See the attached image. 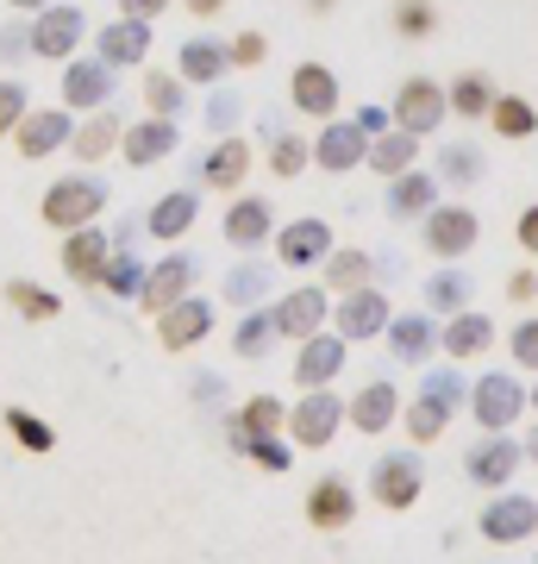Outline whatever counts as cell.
I'll return each instance as SVG.
<instances>
[{
	"label": "cell",
	"instance_id": "obj_58",
	"mask_svg": "<svg viewBox=\"0 0 538 564\" xmlns=\"http://www.w3.org/2000/svg\"><path fill=\"white\" fill-rule=\"evenodd\" d=\"M507 295H514V302H532V295H538V276H532V270H519V276L507 282Z\"/></svg>",
	"mask_w": 538,
	"mask_h": 564
},
{
	"label": "cell",
	"instance_id": "obj_26",
	"mask_svg": "<svg viewBox=\"0 0 538 564\" xmlns=\"http://www.w3.org/2000/svg\"><path fill=\"white\" fill-rule=\"evenodd\" d=\"M307 521L326 527V533L358 521V496H351V484H344V477H319V484L307 489Z\"/></svg>",
	"mask_w": 538,
	"mask_h": 564
},
{
	"label": "cell",
	"instance_id": "obj_23",
	"mask_svg": "<svg viewBox=\"0 0 538 564\" xmlns=\"http://www.w3.org/2000/svg\"><path fill=\"white\" fill-rule=\"evenodd\" d=\"M363 151H370V139L358 132V120H326V132L314 139V158L319 170H363Z\"/></svg>",
	"mask_w": 538,
	"mask_h": 564
},
{
	"label": "cell",
	"instance_id": "obj_46",
	"mask_svg": "<svg viewBox=\"0 0 538 564\" xmlns=\"http://www.w3.org/2000/svg\"><path fill=\"white\" fill-rule=\"evenodd\" d=\"M7 302L20 307L25 321H57L63 302L51 295V289H39V282H7Z\"/></svg>",
	"mask_w": 538,
	"mask_h": 564
},
{
	"label": "cell",
	"instance_id": "obj_17",
	"mask_svg": "<svg viewBox=\"0 0 538 564\" xmlns=\"http://www.w3.org/2000/svg\"><path fill=\"white\" fill-rule=\"evenodd\" d=\"M339 370H344V339L339 333H314V339H300V358H295V383L300 389H332Z\"/></svg>",
	"mask_w": 538,
	"mask_h": 564
},
{
	"label": "cell",
	"instance_id": "obj_51",
	"mask_svg": "<svg viewBox=\"0 0 538 564\" xmlns=\"http://www.w3.org/2000/svg\"><path fill=\"white\" fill-rule=\"evenodd\" d=\"M25 82H0V139H13V126L25 120Z\"/></svg>",
	"mask_w": 538,
	"mask_h": 564
},
{
	"label": "cell",
	"instance_id": "obj_6",
	"mask_svg": "<svg viewBox=\"0 0 538 564\" xmlns=\"http://www.w3.org/2000/svg\"><path fill=\"white\" fill-rule=\"evenodd\" d=\"M419 239H426L432 258H463V251L482 239V220L470 207H432V214L419 220Z\"/></svg>",
	"mask_w": 538,
	"mask_h": 564
},
{
	"label": "cell",
	"instance_id": "obj_15",
	"mask_svg": "<svg viewBox=\"0 0 538 564\" xmlns=\"http://www.w3.org/2000/svg\"><path fill=\"white\" fill-rule=\"evenodd\" d=\"M207 333H213V307L195 302V295H182L176 307H163V314H157V339H163V351H188V345H200Z\"/></svg>",
	"mask_w": 538,
	"mask_h": 564
},
{
	"label": "cell",
	"instance_id": "obj_39",
	"mask_svg": "<svg viewBox=\"0 0 538 564\" xmlns=\"http://www.w3.org/2000/svg\"><path fill=\"white\" fill-rule=\"evenodd\" d=\"M470 270H432L426 276V314H458L463 302H470Z\"/></svg>",
	"mask_w": 538,
	"mask_h": 564
},
{
	"label": "cell",
	"instance_id": "obj_29",
	"mask_svg": "<svg viewBox=\"0 0 538 564\" xmlns=\"http://www.w3.org/2000/svg\"><path fill=\"white\" fill-rule=\"evenodd\" d=\"M344 421L358 426V433H382V426H395V421H400V395H395V383H370V389H358V402L344 408Z\"/></svg>",
	"mask_w": 538,
	"mask_h": 564
},
{
	"label": "cell",
	"instance_id": "obj_9",
	"mask_svg": "<svg viewBox=\"0 0 538 564\" xmlns=\"http://www.w3.org/2000/svg\"><path fill=\"white\" fill-rule=\"evenodd\" d=\"M326 314H332V302H326V289H288L276 307H270V321H276V339H314V333H326Z\"/></svg>",
	"mask_w": 538,
	"mask_h": 564
},
{
	"label": "cell",
	"instance_id": "obj_2",
	"mask_svg": "<svg viewBox=\"0 0 538 564\" xmlns=\"http://www.w3.org/2000/svg\"><path fill=\"white\" fill-rule=\"evenodd\" d=\"M344 426V402L332 389H307L295 408H288V440L319 452V445H332V433Z\"/></svg>",
	"mask_w": 538,
	"mask_h": 564
},
{
	"label": "cell",
	"instance_id": "obj_16",
	"mask_svg": "<svg viewBox=\"0 0 538 564\" xmlns=\"http://www.w3.org/2000/svg\"><path fill=\"white\" fill-rule=\"evenodd\" d=\"M288 101L307 113V120H332L339 113V76L326 63H300L295 82H288Z\"/></svg>",
	"mask_w": 538,
	"mask_h": 564
},
{
	"label": "cell",
	"instance_id": "obj_27",
	"mask_svg": "<svg viewBox=\"0 0 538 564\" xmlns=\"http://www.w3.org/2000/svg\"><path fill=\"white\" fill-rule=\"evenodd\" d=\"M519 458H526V445H514V440H501V433H488V440H482L476 452L463 458V470H470L476 484L495 489V484H507V477L519 470Z\"/></svg>",
	"mask_w": 538,
	"mask_h": 564
},
{
	"label": "cell",
	"instance_id": "obj_13",
	"mask_svg": "<svg viewBox=\"0 0 538 564\" xmlns=\"http://www.w3.org/2000/svg\"><path fill=\"white\" fill-rule=\"evenodd\" d=\"M176 144H182L176 120H157V113H151V120H132V126L120 132V151H125V163H132V170H151V163H163Z\"/></svg>",
	"mask_w": 538,
	"mask_h": 564
},
{
	"label": "cell",
	"instance_id": "obj_18",
	"mask_svg": "<svg viewBox=\"0 0 538 564\" xmlns=\"http://www.w3.org/2000/svg\"><path fill=\"white\" fill-rule=\"evenodd\" d=\"M326 251H332V226L326 220H288L276 232V258L288 263V270H314Z\"/></svg>",
	"mask_w": 538,
	"mask_h": 564
},
{
	"label": "cell",
	"instance_id": "obj_10",
	"mask_svg": "<svg viewBox=\"0 0 538 564\" xmlns=\"http://www.w3.org/2000/svg\"><path fill=\"white\" fill-rule=\"evenodd\" d=\"M419 484H426V470H419L414 452H388L382 464H370V496H376L382 508H414Z\"/></svg>",
	"mask_w": 538,
	"mask_h": 564
},
{
	"label": "cell",
	"instance_id": "obj_4",
	"mask_svg": "<svg viewBox=\"0 0 538 564\" xmlns=\"http://www.w3.org/2000/svg\"><path fill=\"white\" fill-rule=\"evenodd\" d=\"M113 88H120V69L100 57H69V69H63V107L69 113H95V107L113 101Z\"/></svg>",
	"mask_w": 538,
	"mask_h": 564
},
{
	"label": "cell",
	"instance_id": "obj_34",
	"mask_svg": "<svg viewBox=\"0 0 538 564\" xmlns=\"http://www.w3.org/2000/svg\"><path fill=\"white\" fill-rule=\"evenodd\" d=\"M176 69H182V82H220L232 69V57H226L220 39H188L176 51Z\"/></svg>",
	"mask_w": 538,
	"mask_h": 564
},
{
	"label": "cell",
	"instance_id": "obj_61",
	"mask_svg": "<svg viewBox=\"0 0 538 564\" xmlns=\"http://www.w3.org/2000/svg\"><path fill=\"white\" fill-rule=\"evenodd\" d=\"M307 7H314V13H326V7H332V0H307Z\"/></svg>",
	"mask_w": 538,
	"mask_h": 564
},
{
	"label": "cell",
	"instance_id": "obj_1",
	"mask_svg": "<svg viewBox=\"0 0 538 564\" xmlns=\"http://www.w3.org/2000/svg\"><path fill=\"white\" fill-rule=\"evenodd\" d=\"M100 207H107V182L100 176H63L44 188V226H57V232H76V226H95L100 220Z\"/></svg>",
	"mask_w": 538,
	"mask_h": 564
},
{
	"label": "cell",
	"instance_id": "obj_47",
	"mask_svg": "<svg viewBox=\"0 0 538 564\" xmlns=\"http://www.w3.org/2000/svg\"><path fill=\"white\" fill-rule=\"evenodd\" d=\"M0 421H7V433H13V440H20L25 452H51V445H57V433H51V426H44L39 414H32V408H7Z\"/></svg>",
	"mask_w": 538,
	"mask_h": 564
},
{
	"label": "cell",
	"instance_id": "obj_3",
	"mask_svg": "<svg viewBox=\"0 0 538 564\" xmlns=\"http://www.w3.org/2000/svg\"><path fill=\"white\" fill-rule=\"evenodd\" d=\"M81 13L69 7V0H57V7H44V13H32V57H51V63H69L81 51Z\"/></svg>",
	"mask_w": 538,
	"mask_h": 564
},
{
	"label": "cell",
	"instance_id": "obj_50",
	"mask_svg": "<svg viewBox=\"0 0 538 564\" xmlns=\"http://www.w3.org/2000/svg\"><path fill=\"white\" fill-rule=\"evenodd\" d=\"M239 120H244V95H239V88H213V101H207V126H213V132H232Z\"/></svg>",
	"mask_w": 538,
	"mask_h": 564
},
{
	"label": "cell",
	"instance_id": "obj_30",
	"mask_svg": "<svg viewBox=\"0 0 538 564\" xmlns=\"http://www.w3.org/2000/svg\"><path fill=\"white\" fill-rule=\"evenodd\" d=\"M195 214H200V195H195V188H169V195H163L151 214H144V232H151V239H182V232L195 226Z\"/></svg>",
	"mask_w": 538,
	"mask_h": 564
},
{
	"label": "cell",
	"instance_id": "obj_21",
	"mask_svg": "<svg viewBox=\"0 0 538 564\" xmlns=\"http://www.w3.org/2000/svg\"><path fill=\"white\" fill-rule=\"evenodd\" d=\"M107 232L100 226H76V232H63V270L76 282H88V289H100V270H107Z\"/></svg>",
	"mask_w": 538,
	"mask_h": 564
},
{
	"label": "cell",
	"instance_id": "obj_55",
	"mask_svg": "<svg viewBox=\"0 0 538 564\" xmlns=\"http://www.w3.org/2000/svg\"><path fill=\"white\" fill-rule=\"evenodd\" d=\"M388 120H395V113H382V107H358V132H363V139H382Z\"/></svg>",
	"mask_w": 538,
	"mask_h": 564
},
{
	"label": "cell",
	"instance_id": "obj_62",
	"mask_svg": "<svg viewBox=\"0 0 538 564\" xmlns=\"http://www.w3.org/2000/svg\"><path fill=\"white\" fill-rule=\"evenodd\" d=\"M526 452H532V458H538V426H532V445H526Z\"/></svg>",
	"mask_w": 538,
	"mask_h": 564
},
{
	"label": "cell",
	"instance_id": "obj_44",
	"mask_svg": "<svg viewBox=\"0 0 538 564\" xmlns=\"http://www.w3.org/2000/svg\"><path fill=\"white\" fill-rule=\"evenodd\" d=\"M270 345H276V321H270V307H251V314L232 326V351H239V358H263Z\"/></svg>",
	"mask_w": 538,
	"mask_h": 564
},
{
	"label": "cell",
	"instance_id": "obj_33",
	"mask_svg": "<svg viewBox=\"0 0 538 564\" xmlns=\"http://www.w3.org/2000/svg\"><path fill=\"white\" fill-rule=\"evenodd\" d=\"M414 158H419V139L414 132H400V126H388V132L370 139V151H363V163H370L376 176H388V182H395L400 170H414Z\"/></svg>",
	"mask_w": 538,
	"mask_h": 564
},
{
	"label": "cell",
	"instance_id": "obj_60",
	"mask_svg": "<svg viewBox=\"0 0 538 564\" xmlns=\"http://www.w3.org/2000/svg\"><path fill=\"white\" fill-rule=\"evenodd\" d=\"M7 7H20V13H44V0H7Z\"/></svg>",
	"mask_w": 538,
	"mask_h": 564
},
{
	"label": "cell",
	"instance_id": "obj_20",
	"mask_svg": "<svg viewBox=\"0 0 538 564\" xmlns=\"http://www.w3.org/2000/svg\"><path fill=\"white\" fill-rule=\"evenodd\" d=\"M439 207V176L432 170H400L388 182V220H426Z\"/></svg>",
	"mask_w": 538,
	"mask_h": 564
},
{
	"label": "cell",
	"instance_id": "obj_43",
	"mask_svg": "<svg viewBox=\"0 0 538 564\" xmlns=\"http://www.w3.org/2000/svg\"><path fill=\"white\" fill-rule=\"evenodd\" d=\"M270 263H239V270H226V302L232 307H257L270 295Z\"/></svg>",
	"mask_w": 538,
	"mask_h": 564
},
{
	"label": "cell",
	"instance_id": "obj_32",
	"mask_svg": "<svg viewBox=\"0 0 538 564\" xmlns=\"http://www.w3.org/2000/svg\"><path fill=\"white\" fill-rule=\"evenodd\" d=\"M439 345L451 351V358H482V351L495 345V326L482 321V314H470V307H458L451 326H439Z\"/></svg>",
	"mask_w": 538,
	"mask_h": 564
},
{
	"label": "cell",
	"instance_id": "obj_14",
	"mask_svg": "<svg viewBox=\"0 0 538 564\" xmlns=\"http://www.w3.org/2000/svg\"><path fill=\"white\" fill-rule=\"evenodd\" d=\"M388 314H395V307H388V295L363 282V289H351V295L339 302V339L344 345H351V339H376L382 326H388Z\"/></svg>",
	"mask_w": 538,
	"mask_h": 564
},
{
	"label": "cell",
	"instance_id": "obj_24",
	"mask_svg": "<svg viewBox=\"0 0 538 564\" xmlns=\"http://www.w3.org/2000/svg\"><path fill=\"white\" fill-rule=\"evenodd\" d=\"M270 232H276V214H270V202H263V195H239V202L226 207V245L257 251Z\"/></svg>",
	"mask_w": 538,
	"mask_h": 564
},
{
	"label": "cell",
	"instance_id": "obj_22",
	"mask_svg": "<svg viewBox=\"0 0 538 564\" xmlns=\"http://www.w3.org/2000/svg\"><path fill=\"white\" fill-rule=\"evenodd\" d=\"M532 527H538V502H532V496H501V502L482 508V540H495V545L526 540Z\"/></svg>",
	"mask_w": 538,
	"mask_h": 564
},
{
	"label": "cell",
	"instance_id": "obj_11",
	"mask_svg": "<svg viewBox=\"0 0 538 564\" xmlns=\"http://www.w3.org/2000/svg\"><path fill=\"white\" fill-rule=\"evenodd\" d=\"M195 270H200V263L188 258V251H169L163 263H151V270H144V289H139V302L151 307V314H163V307H176L182 295L195 289Z\"/></svg>",
	"mask_w": 538,
	"mask_h": 564
},
{
	"label": "cell",
	"instance_id": "obj_36",
	"mask_svg": "<svg viewBox=\"0 0 538 564\" xmlns=\"http://www.w3.org/2000/svg\"><path fill=\"white\" fill-rule=\"evenodd\" d=\"M226 440H232V452H244V458H257L263 470H288V440H276V433H251V426L226 421Z\"/></svg>",
	"mask_w": 538,
	"mask_h": 564
},
{
	"label": "cell",
	"instance_id": "obj_42",
	"mask_svg": "<svg viewBox=\"0 0 538 564\" xmlns=\"http://www.w3.org/2000/svg\"><path fill=\"white\" fill-rule=\"evenodd\" d=\"M144 107H151L157 120H176L182 107H188V82L169 76V69H151V76H144Z\"/></svg>",
	"mask_w": 538,
	"mask_h": 564
},
{
	"label": "cell",
	"instance_id": "obj_8",
	"mask_svg": "<svg viewBox=\"0 0 538 564\" xmlns=\"http://www.w3.org/2000/svg\"><path fill=\"white\" fill-rule=\"evenodd\" d=\"M444 113H451V107H444V88L432 76H407V82H400V95H395V126H400V132L426 139Z\"/></svg>",
	"mask_w": 538,
	"mask_h": 564
},
{
	"label": "cell",
	"instance_id": "obj_38",
	"mask_svg": "<svg viewBox=\"0 0 538 564\" xmlns=\"http://www.w3.org/2000/svg\"><path fill=\"white\" fill-rule=\"evenodd\" d=\"M100 289H107L113 302H139V289H144V263H139V251H107Z\"/></svg>",
	"mask_w": 538,
	"mask_h": 564
},
{
	"label": "cell",
	"instance_id": "obj_53",
	"mask_svg": "<svg viewBox=\"0 0 538 564\" xmlns=\"http://www.w3.org/2000/svg\"><path fill=\"white\" fill-rule=\"evenodd\" d=\"M20 57H32V20L0 32V63H20Z\"/></svg>",
	"mask_w": 538,
	"mask_h": 564
},
{
	"label": "cell",
	"instance_id": "obj_7",
	"mask_svg": "<svg viewBox=\"0 0 538 564\" xmlns=\"http://www.w3.org/2000/svg\"><path fill=\"white\" fill-rule=\"evenodd\" d=\"M458 395H463V383L451 377V370H439V377H426V389H419V402L407 408V433H414L419 445H426V440H439V433H444V421H451V408H458Z\"/></svg>",
	"mask_w": 538,
	"mask_h": 564
},
{
	"label": "cell",
	"instance_id": "obj_28",
	"mask_svg": "<svg viewBox=\"0 0 538 564\" xmlns=\"http://www.w3.org/2000/svg\"><path fill=\"white\" fill-rule=\"evenodd\" d=\"M120 132H125L120 113H113V107H95V113L69 132V151H76V163H100L113 144H120Z\"/></svg>",
	"mask_w": 538,
	"mask_h": 564
},
{
	"label": "cell",
	"instance_id": "obj_49",
	"mask_svg": "<svg viewBox=\"0 0 538 564\" xmlns=\"http://www.w3.org/2000/svg\"><path fill=\"white\" fill-rule=\"evenodd\" d=\"M232 421L251 426V433H282V421H288V414H282L276 395H251V402H244L239 414H232Z\"/></svg>",
	"mask_w": 538,
	"mask_h": 564
},
{
	"label": "cell",
	"instance_id": "obj_59",
	"mask_svg": "<svg viewBox=\"0 0 538 564\" xmlns=\"http://www.w3.org/2000/svg\"><path fill=\"white\" fill-rule=\"evenodd\" d=\"M188 13H195V20H220L226 0H188Z\"/></svg>",
	"mask_w": 538,
	"mask_h": 564
},
{
	"label": "cell",
	"instance_id": "obj_54",
	"mask_svg": "<svg viewBox=\"0 0 538 564\" xmlns=\"http://www.w3.org/2000/svg\"><path fill=\"white\" fill-rule=\"evenodd\" d=\"M514 358L526 364V370H538V321H519L514 326Z\"/></svg>",
	"mask_w": 538,
	"mask_h": 564
},
{
	"label": "cell",
	"instance_id": "obj_31",
	"mask_svg": "<svg viewBox=\"0 0 538 564\" xmlns=\"http://www.w3.org/2000/svg\"><path fill=\"white\" fill-rule=\"evenodd\" d=\"M244 176H251V144L244 139H220L207 151V163H200V182H207V188H226V195H232Z\"/></svg>",
	"mask_w": 538,
	"mask_h": 564
},
{
	"label": "cell",
	"instance_id": "obj_57",
	"mask_svg": "<svg viewBox=\"0 0 538 564\" xmlns=\"http://www.w3.org/2000/svg\"><path fill=\"white\" fill-rule=\"evenodd\" d=\"M519 245L538 258V207H526V214H519Z\"/></svg>",
	"mask_w": 538,
	"mask_h": 564
},
{
	"label": "cell",
	"instance_id": "obj_48",
	"mask_svg": "<svg viewBox=\"0 0 538 564\" xmlns=\"http://www.w3.org/2000/svg\"><path fill=\"white\" fill-rule=\"evenodd\" d=\"M432 25H439V7H432V0H395L400 39H432Z\"/></svg>",
	"mask_w": 538,
	"mask_h": 564
},
{
	"label": "cell",
	"instance_id": "obj_35",
	"mask_svg": "<svg viewBox=\"0 0 538 564\" xmlns=\"http://www.w3.org/2000/svg\"><path fill=\"white\" fill-rule=\"evenodd\" d=\"M444 107H451L458 120H488V107H495V82L482 76V69H470V76H458L451 88H444Z\"/></svg>",
	"mask_w": 538,
	"mask_h": 564
},
{
	"label": "cell",
	"instance_id": "obj_37",
	"mask_svg": "<svg viewBox=\"0 0 538 564\" xmlns=\"http://www.w3.org/2000/svg\"><path fill=\"white\" fill-rule=\"evenodd\" d=\"M326 289L332 295H351V289H363V282L376 276V258L370 251H326Z\"/></svg>",
	"mask_w": 538,
	"mask_h": 564
},
{
	"label": "cell",
	"instance_id": "obj_25",
	"mask_svg": "<svg viewBox=\"0 0 538 564\" xmlns=\"http://www.w3.org/2000/svg\"><path fill=\"white\" fill-rule=\"evenodd\" d=\"M95 57L113 63V69H132V63H144V57H151V20H113L107 32H100Z\"/></svg>",
	"mask_w": 538,
	"mask_h": 564
},
{
	"label": "cell",
	"instance_id": "obj_19",
	"mask_svg": "<svg viewBox=\"0 0 538 564\" xmlns=\"http://www.w3.org/2000/svg\"><path fill=\"white\" fill-rule=\"evenodd\" d=\"M388 351H395L400 364H426L432 351H439V321L432 314H388Z\"/></svg>",
	"mask_w": 538,
	"mask_h": 564
},
{
	"label": "cell",
	"instance_id": "obj_40",
	"mask_svg": "<svg viewBox=\"0 0 538 564\" xmlns=\"http://www.w3.org/2000/svg\"><path fill=\"white\" fill-rule=\"evenodd\" d=\"M263 139H270V170H276L282 182L300 176L307 170V158H314V144L300 139V132H282V126H263Z\"/></svg>",
	"mask_w": 538,
	"mask_h": 564
},
{
	"label": "cell",
	"instance_id": "obj_56",
	"mask_svg": "<svg viewBox=\"0 0 538 564\" xmlns=\"http://www.w3.org/2000/svg\"><path fill=\"white\" fill-rule=\"evenodd\" d=\"M120 13H125V20H163V13H169V0H120Z\"/></svg>",
	"mask_w": 538,
	"mask_h": 564
},
{
	"label": "cell",
	"instance_id": "obj_12",
	"mask_svg": "<svg viewBox=\"0 0 538 564\" xmlns=\"http://www.w3.org/2000/svg\"><path fill=\"white\" fill-rule=\"evenodd\" d=\"M470 408H476V421L488 426V433H507V426L526 414V389H519L514 377H482V383L470 389Z\"/></svg>",
	"mask_w": 538,
	"mask_h": 564
},
{
	"label": "cell",
	"instance_id": "obj_63",
	"mask_svg": "<svg viewBox=\"0 0 538 564\" xmlns=\"http://www.w3.org/2000/svg\"><path fill=\"white\" fill-rule=\"evenodd\" d=\"M532 408H538V383H532Z\"/></svg>",
	"mask_w": 538,
	"mask_h": 564
},
{
	"label": "cell",
	"instance_id": "obj_5",
	"mask_svg": "<svg viewBox=\"0 0 538 564\" xmlns=\"http://www.w3.org/2000/svg\"><path fill=\"white\" fill-rule=\"evenodd\" d=\"M69 132H76L69 107H25V120L13 126V144H20L25 163H39V158H51V151H63Z\"/></svg>",
	"mask_w": 538,
	"mask_h": 564
},
{
	"label": "cell",
	"instance_id": "obj_45",
	"mask_svg": "<svg viewBox=\"0 0 538 564\" xmlns=\"http://www.w3.org/2000/svg\"><path fill=\"white\" fill-rule=\"evenodd\" d=\"M482 151L476 144H444L439 151V182H451V188H470V182H482Z\"/></svg>",
	"mask_w": 538,
	"mask_h": 564
},
{
	"label": "cell",
	"instance_id": "obj_41",
	"mask_svg": "<svg viewBox=\"0 0 538 564\" xmlns=\"http://www.w3.org/2000/svg\"><path fill=\"white\" fill-rule=\"evenodd\" d=\"M488 126H495L501 139H532L538 132V113L526 95H495V107H488Z\"/></svg>",
	"mask_w": 538,
	"mask_h": 564
},
{
	"label": "cell",
	"instance_id": "obj_52",
	"mask_svg": "<svg viewBox=\"0 0 538 564\" xmlns=\"http://www.w3.org/2000/svg\"><path fill=\"white\" fill-rule=\"evenodd\" d=\"M226 57H232V69H251V63L270 57V39L263 32H239V39L226 44Z\"/></svg>",
	"mask_w": 538,
	"mask_h": 564
}]
</instances>
